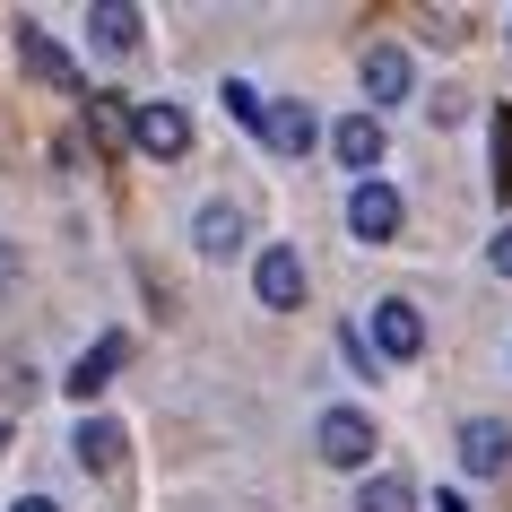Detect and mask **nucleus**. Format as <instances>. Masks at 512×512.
I'll list each match as a JSON object with an SVG mask.
<instances>
[{
	"instance_id": "obj_1",
	"label": "nucleus",
	"mask_w": 512,
	"mask_h": 512,
	"mask_svg": "<svg viewBox=\"0 0 512 512\" xmlns=\"http://www.w3.org/2000/svg\"><path fill=\"white\" fill-rule=\"evenodd\" d=\"M417 348H426V313H417L408 296H382V304H374V356L408 365Z\"/></svg>"
},
{
	"instance_id": "obj_2",
	"label": "nucleus",
	"mask_w": 512,
	"mask_h": 512,
	"mask_svg": "<svg viewBox=\"0 0 512 512\" xmlns=\"http://www.w3.org/2000/svg\"><path fill=\"white\" fill-rule=\"evenodd\" d=\"M322 460L330 469H365L374 460V417L365 408H330L322 417Z\"/></svg>"
},
{
	"instance_id": "obj_3",
	"label": "nucleus",
	"mask_w": 512,
	"mask_h": 512,
	"mask_svg": "<svg viewBox=\"0 0 512 512\" xmlns=\"http://www.w3.org/2000/svg\"><path fill=\"white\" fill-rule=\"evenodd\" d=\"M504 460H512L504 417H469V426H460V469H469V478H504Z\"/></svg>"
},
{
	"instance_id": "obj_4",
	"label": "nucleus",
	"mask_w": 512,
	"mask_h": 512,
	"mask_svg": "<svg viewBox=\"0 0 512 512\" xmlns=\"http://www.w3.org/2000/svg\"><path fill=\"white\" fill-rule=\"evenodd\" d=\"M365 96H374V105H408V96H417V61H408L400 44H365Z\"/></svg>"
},
{
	"instance_id": "obj_5",
	"label": "nucleus",
	"mask_w": 512,
	"mask_h": 512,
	"mask_svg": "<svg viewBox=\"0 0 512 512\" xmlns=\"http://www.w3.org/2000/svg\"><path fill=\"white\" fill-rule=\"evenodd\" d=\"M252 287H261V304H270V313H296V304H304V261L287 252V243H270V252L252 261Z\"/></svg>"
},
{
	"instance_id": "obj_6",
	"label": "nucleus",
	"mask_w": 512,
	"mask_h": 512,
	"mask_svg": "<svg viewBox=\"0 0 512 512\" xmlns=\"http://www.w3.org/2000/svg\"><path fill=\"white\" fill-rule=\"evenodd\" d=\"M18 61H27L35 79H53V87H61V96H96V87H87V79H79V61L61 53V44H53V35H44V27H18Z\"/></svg>"
},
{
	"instance_id": "obj_7",
	"label": "nucleus",
	"mask_w": 512,
	"mask_h": 512,
	"mask_svg": "<svg viewBox=\"0 0 512 512\" xmlns=\"http://www.w3.org/2000/svg\"><path fill=\"white\" fill-rule=\"evenodd\" d=\"M348 235H356V243H391V235H400V191H391V183H356Z\"/></svg>"
},
{
	"instance_id": "obj_8",
	"label": "nucleus",
	"mask_w": 512,
	"mask_h": 512,
	"mask_svg": "<svg viewBox=\"0 0 512 512\" xmlns=\"http://www.w3.org/2000/svg\"><path fill=\"white\" fill-rule=\"evenodd\" d=\"M131 139L148 148V157H183V148H191V113L183 105H139L131 113Z\"/></svg>"
},
{
	"instance_id": "obj_9",
	"label": "nucleus",
	"mask_w": 512,
	"mask_h": 512,
	"mask_svg": "<svg viewBox=\"0 0 512 512\" xmlns=\"http://www.w3.org/2000/svg\"><path fill=\"white\" fill-rule=\"evenodd\" d=\"M122 356H131V339H122V330H105V339H96V348H87L79 365L61 374V382H70V400H96V391H105V382L122 374Z\"/></svg>"
},
{
	"instance_id": "obj_10",
	"label": "nucleus",
	"mask_w": 512,
	"mask_h": 512,
	"mask_svg": "<svg viewBox=\"0 0 512 512\" xmlns=\"http://www.w3.org/2000/svg\"><path fill=\"white\" fill-rule=\"evenodd\" d=\"M330 148H339V165H356V174L374 183V165H382V122H374V113H348V122H330Z\"/></svg>"
},
{
	"instance_id": "obj_11",
	"label": "nucleus",
	"mask_w": 512,
	"mask_h": 512,
	"mask_svg": "<svg viewBox=\"0 0 512 512\" xmlns=\"http://www.w3.org/2000/svg\"><path fill=\"white\" fill-rule=\"evenodd\" d=\"M191 243H200L209 261H235V252H243V217L226 209V200H209V209L191 217Z\"/></svg>"
},
{
	"instance_id": "obj_12",
	"label": "nucleus",
	"mask_w": 512,
	"mask_h": 512,
	"mask_svg": "<svg viewBox=\"0 0 512 512\" xmlns=\"http://www.w3.org/2000/svg\"><path fill=\"white\" fill-rule=\"evenodd\" d=\"M261 139H270L278 157H304V148L322 139V122H313L304 105H270V122H261Z\"/></svg>"
},
{
	"instance_id": "obj_13",
	"label": "nucleus",
	"mask_w": 512,
	"mask_h": 512,
	"mask_svg": "<svg viewBox=\"0 0 512 512\" xmlns=\"http://www.w3.org/2000/svg\"><path fill=\"white\" fill-rule=\"evenodd\" d=\"M70 443H79V469H96V478H105V469H122V426H113V417H87Z\"/></svg>"
},
{
	"instance_id": "obj_14",
	"label": "nucleus",
	"mask_w": 512,
	"mask_h": 512,
	"mask_svg": "<svg viewBox=\"0 0 512 512\" xmlns=\"http://www.w3.org/2000/svg\"><path fill=\"white\" fill-rule=\"evenodd\" d=\"M486 183H495V200H512V105L486 113Z\"/></svg>"
},
{
	"instance_id": "obj_15",
	"label": "nucleus",
	"mask_w": 512,
	"mask_h": 512,
	"mask_svg": "<svg viewBox=\"0 0 512 512\" xmlns=\"http://www.w3.org/2000/svg\"><path fill=\"white\" fill-rule=\"evenodd\" d=\"M87 35H96V53H131L139 44V9L105 0V9H87Z\"/></svg>"
},
{
	"instance_id": "obj_16",
	"label": "nucleus",
	"mask_w": 512,
	"mask_h": 512,
	"mask_svg": "<svg viewBox=\"0 0 512 512\" xmlns=\"http://www.w3.org/2000/svg\"><path fill=\"white\" fill-rule=\"evenodd\" d=\"M356 512H417V495H408V478H365Z\"/></svg>"
},
{
	"instance_id": "obj_17",
	"label": "nucleus",
	"mask_w": 512,
	"mask_h": 512,
	"mask_svg": "<svg viewBox=\"0 0 512 512\" xmlns=\"http://www.w3.org/2000/svg\"><path fill=\"white\" fill-rule=\"evenodd\" d=\"M226 113L261 131V122H270V96H261V87H252V79H226Z\"/></svg>"
},
{
	"instance_id": "obj_18",
	"label": "nucleus",
	"mask_w": 512,
	"mask_h": 512,
	"mask_svg": "<svg viewBox=\"0 0 512 512\" xmlns=\"http://www.w3.org/2000/svg\"><path fill=\"white\" fill-rule=\"evenodd\" d=\"M87 131L105 139V148H122V139H131V122H122V105H113V96H87Z\"/></svg>"
},
{
	"instance_id": "obj_19",
	"label": "nucleus",
	"mask_w": 512,
	"mask_h": 512,
	"mask_svg": "<svg viewBox=\"0 0 512 512\" xmlns=\"http://www.w3.org/2000/svg\"><path fill=\"white\" fill-rule=\"evenodd\" d=\"M486 261H495V278H512V226H504L495 243H486Z\"/></svg>"
},
{
	"instance_id": "obj_20",
	"label": "nucleus",
	"mask_w": 512,
	"mask_h": 512,
	"mask_svg": "<svg viewBox=\"0 0 512 512\" xmlns=\"http://www.w3.org/2000/svg\"><path fill=\"white\" fill-rule=\"evenodd\" d=\"M434 512H469V495H460V486H443V495H434Z\"/></svg>"
},
{
	"instance_id": "obj_21",
	"label": "nucleus",
	"mask_w": 512,
	"mask_h": 512,
	"mask_svg": "<svg viewBox=\"0 0 512 512\" xmlns=\"http://www.w3.org/2000/svg\"><path fill=\"white\" fill-rule=\"evenodd\" d=\"M9 512H61V504H53V495H18Z\"/></svg>"
},
{
	"instance_id": "obj_22",
	"label": "nucleus",
	"mask_w": 512,
	"mask_h": 512,
	"mask_svg": "<svg viewBox=\"0 0 512 512\" xmlns=\"http://www.w3.org/2000/svg\"><path fill=\"white\" fill-rule=\"evenodd\" d=\"M9 278H18V252H9V243H0V287H9Z\"/></svg>"
}]
</instances>
